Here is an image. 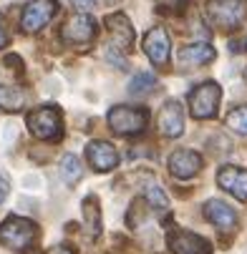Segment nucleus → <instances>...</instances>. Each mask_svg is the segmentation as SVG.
<instances>
[{
    "mask_svg": "<svg viewBox=\"0 0 247 254\" xmlns=\"http://www.w3.org/2000/svg\"><path fill=\"white\" fill-rule=\"evenodd\" d=\"M207 20L220 30H237L247 18V0H207Z\"/></svg>",
    "mask_w": 247,
    "mask_h": 254,
    "instance_id": "obj_1",
    "label": "nucleus"
},
{
    "mask_svg": "<svg viewBox=\"0 0 247 254\" xmlns=\"http://www.w3.org/2000/svg\"><path fill=\"white\" fill-rule=\"evenodd\" d=\"M106 121H109V128L119 136H136L147 128L149 124V111L141 106H114L109 116H106Z\"/></svg>",
    "mask_w": 247,
    "mask_h": 254,
    "instance_id": "obj_2",
    "label": "nucleus"
},
{
    "mask_svg": "<svg viewBox=\"0 0 247 254\" xmlns=\"http://www.w3.org/2000/svg\"><path fill=\"white\" fill-rule=\"evenodd\" d=\"M25 124H28V131L41 141H58L63 133V119H61V111L56 106L33 108L25 119Z\"/></svg>",
    "mask_w": 247,
    "mask_h": 254,
    "instance_id": "obj_3",
    "label": "nucleus"
},
{
    "mask_svg": "<svg viewBox=\"0 0 247 254\" xmlns=\"http://www.w3.org/2000/svg\"><path fill=\"white\" fill-rule=\"evenodd\" d=\"M35 237H38V227L30 219H23V216H8V219L0 224V244L13 249V252H23L28 249Z\"/></svg>",
    "mask_w": 247,
    "mask_h": 254,
    "instance_id": "obj_4",
    "label": "nucleus"
},
{
    "mask_svg": "<svg viewBox=\"0 0 247 254\" xmlns=\"http://www.w3.org/2000/svg\"><path fill=\"white\" fill-rule=\"evenodd\" d=\"M220 98H222V88L215 81H204L199 83L192 93H189V114L199 121L215 119L217 108H220Z\"/></svg>",
    "mask_w": 247,
    "mask_h": 254,
    "instance_id": "obj_5",
    "label": "nucleus"
},
{
    "mask_svg": "<svg viewBox=\"0 0 247 254\" xmlns=\"http://www.w3.org/2000/svg\"><path fill=\"white\" fill-rule=\"evenodd\" d=\"M96 38V20L88 13H76L61 25V41L68 46H88Z\"/></svg>",
    "mask_w": 247,
    "mask_h": 254,
    "instance_id": "obj_6",
    "label": "nucleus"
},
{
    "mask_svg": "<svg viewBox=\"0 0 247 254\" xmlns=\"http://www.w3.org/2000/svg\"><path fill=\"white\" fill-rule=\"evenodd\" d=\"M56 10H58L56 0H30L20 13V28L25 33H38L51 23Z\"/></svg>",
    "mask_w": 247,
    "mask_h": 254,
    "instance_id": "obj_7",
    "label": "nucleus"
},
{
    "mask_svg": "<svg viewBox=\"0 0 247 254\" xmlns=\"http://www.w3.org/2000/svg\"><path fill=\"white\" fill-rule=\"evenodd\" d=\"M144 53L149 56V61L159 68H164L169 63V53H171V41H169V33L159 25L149 28L144 35V43H141Z\"/></svg>",
    "mask_w": 247,
    "mask_h": 254,
    "instance_id": "obj_8",
    "label": "nucleus"
},
{
    "mask_svg": "<svg viewBox=\"0 0 247 254\" xmlns=\"http://www.w3.org/2000/svg\"><path fill=\"white\" fill-rule=\"evenodd\" d=\"M166 242H169L171 254H212V244L194 232L174 229V232H169Z\"/></svg>",
    "mask_w": 247,
    "mask_h": 254,
    "instance_id": "obj_9",
    "label": "nucleus"
},
{
    "mask_svg": "<svg viewBox=\"0 0 247 254\" xmlns=\"http://www.w3.org/2000/svg\"><path fill=\"white\" fill-rule=\"evenodd\" d=\"M202 164H204L202 156L197 151H192V149H176L169 156V161H166L169 174L174 179H192V176H197L199 169H202Z\"/></svg>",
    "mask_w": 247,
    "mask_h": 254,
    "instance_id": "obj_10",
    "label": "nucleus"
},
{
    "mask_svg": "<svg viewBox=\"0 0 247 254\" xmlns=\"http://www.w3.org/2000/svg\"><path fill=\"white\" fill-rule=\"evenodd\" d=\"M86 159H88L91 169L98 171V174L114 171L119 166V154L109 141H91L86 146Z\"/></svg>",
    "mask_w": 247,
    "mask_h": 254,
    "instance_id": "obj_11",
    "label": "nucleus"
},
{
    "mask_svg": "<svg viewBox=\"0 0 247 254\" xmlns=\"http://www.w3.org/2000/svg\"><path fill=\"white\" fill-rule=\"evenodd\" d=\"M159 131L166 138H176L184 133V108L179 101H166L159 111Z\"/></svg>",
    "mask_w": 247,
    "mask_h": 254,
    "instance_id": "obj_12",
    "label": "nucleus"
},
{
    "mask_svg": "<svg viewBox=\"0 0 247 254\" xmlns=\"http://www.w3.org/2000/svg\"><path fill=\"white\" fill-rule=\"evenodd\" d=\"M217 184L227 194H232L240 201H247V169L242 166H222L217 171Z\"/></svg>",
    "mask_w": 247,
    "mask_h": 254,
    "instance_id": "obj_13",
    "label": "nucleus"
},
{
    "mask_svg": "<svg viewBox=\"0 0 247 254\" xmlns=\"http://www.w3.org/2000/svg\"><path fill=\"white\" fill-rule=\"evenodd\" d=\"M204 219H207L209 224H215L217 229H222V232H230V229L237 227V214H235V209H232L230 204H225L222 199H209V201L204 204Z\"/></svg>",
    "mask_w": 247,
    "mask_h": 254,
    "instance_id": "obj_14",
    "label": "nucleus"
},
{
    "mask_svg": "<svg viewBox=\"0 0 247 254\" xmlns=\"http://www.w3.org/2000/svg\"><path fill=\"white\" fill-rule=\"evenodd\" d=\"M106 28H109V35H111V46L119 48V51H129L131 43H134V28L129 23V18L124 13H114L106 18Z\"/></svg>",
    "mask_w": 247,
    "mask_h": 254,
    "instance_id": "obj_15",
    "label": "nucleus"
},
{
    "mask_svg": "<svg viewBox=\"0 0 247 254\" xmlns=\"http://www.w3.org/2000/svg\"><path fill=\"white\" fill-rule=\"evenodd\" d=\"M217 58L215 48L209 43H189L184 48H179L176 53V61H179L182 68H199V65H207Z\"/></svg>",
    "mask_w": 247,
    "mask_h": 254,
    "instance_id": "obj_16",
    "label": "nucleus"
},
{
    "mask_svg": "<svg viewBox=\"0 0 247 254\" xmlns=\"http://www.w3.org/2000/svg\"><path fill=\"white\" fill-rule=\"evenodd\" d=\"M28 106V93L20 86H8V83H0V108L3 111H23Z\"/></svg>",
    "mask_w": 247,
    "mask_h": 254,
    "instance_id": "obj_17",
    "label": "nucleus"
},
{
    "mask_svg": "<svg viewBox=\"0 0 247 254\" xmlns=\"http://www.w3.org/2000/svg\"><path fill=\"white\" fill-rule=\"evenodd\" d=\"M81 211H83V227L88 229V237L96 239V237L101 234V209H98V199H96L93 194L86 196Z\"/></svg>",
    "mask_w": 247,
    "mask_h": 254,
    "instance_id": "obj_18",
    "label": "nucleus"
},
{
    "mask_svg": "<svg viewBox=\"0 0 247 254\" xmlns=\"http://www.w3.org/2000/svg\"><path fill=\"white\" fill-rule=\"evenodd\" d=\"M81 174H83L81 161H79L74 154H66V156L61 159V176H63V181H66L68 187H76L79 179H81Z\"/></svg>",
    "mask_w": 247,
    "mask_h": 254,
    "instance_id": "obj_19",
    "label": "nucleus"
},
{
    "mask_svg": "<svg viewBox=\"0 0 247 254\" xmlns=\"http://www.w3.org/2000/svg\"><path fill=\"white\" fill-rule=\"evenodd\" d=\"M225 124H227V128H232L235 133L247 136V106L232 108V111L227 114V119H225Z\"/></svg>",
    "mask_w": 247,
    "mask_h": 254,
    "instance_id": "obj_20",
    "label": "nucleus"
},
{
    "mask_svg": "<svg viewBox=\"0 0 247 254\" xmlns=\"http://www.w3.org/2000/svg\"><path fill=\"white\" fill-rule=\"evenodd\" d=\"M157 86V76L154 73H136L134 78H131V83H129V91L134 93V96H139V93H147V91H152Z\"/></svg>",
    "mask_w": 247,
    "mask_h": 254,
    "instance_id": "obj_21",
    "label": "nucleus"
},
{
    "mask_svg": "<svg viewBox=\"0 0 247 254\" xmlns=\"http://www.w3.org/2000/svg\"><path fill=\"white\" fill-rule=\"evenodd\" d=\"M144 196H147V201L152 204V209H157V211H166V209H169V199H166V194H164L162 187H149V189L144 191Z\"/></svg>",
    "mask_w": 247,
    "mask_h": 254,
    "instance_id": "obj_22",
    "label": "nucleus"
},
{
    "mask_svg": "<svg viewBox=\"0 0 247 254\" xmlns=\"http://www.w3.org/2000/svg\"><path fill=\"white\" fill-rule=\"evenodd\" d=\"M157 5H159V10H166V13H179V10H184L187 0H157Z\"/></svg>",
    "mask_w": 247,
    "mask_h": 254,
    "instance_id": "obj_23",
    "label": "nucleus"
},
{
    "mask_svg": "<svg viewBox=\"0 0 247 254\" xmlns=\"http://www.w3.org/2000/svg\"><path fill=\"white\" fill-rule=\"evenodd\" d=\"M71 3H74V8H79L81 13H88L96 5V0H71Z\"/></svg>",
    "mask_w": 247,
    "mask_h": 254,
    "instance_id": "obj_24",
    "label": "nucleus"
},
{
    "mask_svg": "<svg viewBox=\"0 0 247 254\" xmlns=\"http://www.w3.org/2000/svg\"><path fill=\"white\" fill-rule=\"evenodd\" d=\"M46 254H76V252L71 249V247H66V244H58V247H51Z\"/></svg>",
    "mask_w": 247,
    "mask_h": 254,
    "instance_id": "obj_25",
    "label": "nucleus"
},
{
    "mask_svg": "<svg viewBox=\"0 0 247 254\" xmlns=\"http://www.w3.org/2000/svg\"><path fill=\"white\" fill-rule=\"evenodd\" d=\"M8 43V28H5V20L0 18V48H5Z\"/></svg>",
    "mask_w": 247,
    "mask_h": 254,
    "instance_id": "obj_26",
    "label": "nucleus"
},
{
    "mask_svg": "<svg viewBox=\"0 0 247 254\" xmlns=\"http://www.w3.org/2000/svg\"><path fill=\"white\" fill-rule=\"evenodd\" d=\"M8 196V181L0 176V204H3V199Z\"/></svg>",
    "mask_w": 247,
    "mask_h": 254,
    "instance_id": "obj_27",
    "label": "nucleus"
},
{
    "mask_svg": "<svg viewBox=\"0 0 247 254\" xmlns=\"http://www.w3.org/2000/svg\"><path fill=\"white\" fill-rule=\"evenodd\" d=\"M245 51H247V38H245Z\"/></svg>",
    "mask_w": 247,
    "mask_h": 254,
    "instance_id": "obj_28",
    "label": "nucleus"
},
{
    "mask_svg": "<svg viewBox=\"0 0 247 254\" xmlns=\"http://www.w3.org/2000/svg\"><path fill=\"white\" fill-rule=\"evenodd\" d=\"M245 81H247V70H245Z\"/></svg>",
    "mask_w": 247,
    "mask_h": 254,
    "instance_id": "obj_29",
    "label": "nucleus"
}]
</instances>
